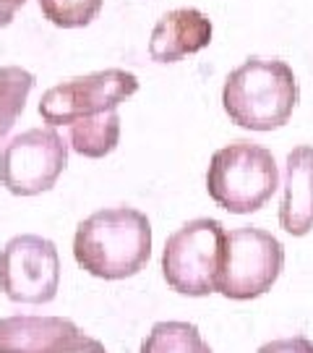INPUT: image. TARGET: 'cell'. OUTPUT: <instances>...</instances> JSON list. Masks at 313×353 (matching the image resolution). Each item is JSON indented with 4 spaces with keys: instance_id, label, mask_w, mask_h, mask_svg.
I'll use <instances>...</instances> for the list:
<instances>
[{
    "instance_id": "5",
    "label": "cell",
    "mask_w": 313,
    "mask_h": 353,
    "mask_svg": "<svg viewBox=\"0 0 313 353\" xmlns=\"http://www.w3.org/2000/svg\"><path fill=\"white\" fill-rule=\"evenodd\" d=\"M138 92V79L123 68H107L97 74L76 76L47 89L39 100V115L47 126H74L97 121L118 110Z\"/></svg>"
},
{
    "instance_id": "9",
    "label": "cell",
    "mask_w": 313,
    "mask_h": 353,
    "mask_svg": "<svg viewBox=\"0 0 313 353\" xmlns=\"http://www.w3.org/2000/svg\"><path fill=\"white\" fill-rule=\"evenodd\" d=\"M212 21L196 8H177L164 13L151 29L149 55L157 63H175L186 55L209 48Z\"/></svg>"
},
{
    "instance_id": "15",
    "label": "cell",
    "mask_w": 313,
    "mask_h": 353,
    "mask_svg": "<svg viewBox=\"0 0 313 353\" xmlns=\"http://www.w3.org/2000/svg\"><path fill=\"white\" fill-rule=\"evenodd\" d=\"M42 16L61 29H78L97 19L105 0H37Z\"/></svg>"
},
{
    "instance_id": "4",
    "label": "cell",
    "mask_w": 313,
    "mask_h": 353,
    "mask_svg": "<svg viewBox=\"0 0 313 353\" xmlns=\"http://www.w3.org/2000/svg\"><path fill=\"white\" fill-rule=\"evenodd\" d=\"M225 228L219 220L199 217L180 225L164 241L162 275L167 285L183 296L217 293L222 262H225Z\"/></svg>"
},
{
    "instance_id": "7",
    "label": "cell",
    "mask_w": 313,
    "mask_h": 353,
    "mask_svg": "<svg viewBox=\"0 0 313 353\" xmlns=\"http://www.w3.org/2000/svg\"><path fill=\"white\" fill-rule=\"evenodd\" d=\"M68 165V144L52 126L29 128L0 152V183L16 196H37L55 186Z\"/></svg>"
},
{
    "instance_id": "17",
    "label": "cell",
    "mask_w": 313,
    "mask_h": 353,
    "mask_svg": "<svg viewBox=\"0 0 313 353\" xmlns=\"http://www.w3.org/2000/svg\"><path fill=\"white\" fill-rule=\"evenodd\" d=\"M52 353H107V351H105V345L100 341H94V338L84 335V332H78L76 338L58 345Z\"/></svg>"
},
{
    "instance_id": "18",
    "label": "cell",
    "mask_w": 313,
    "mask_h": 353,
    "mask_svg": "<svg viewBox=\"0 0 313 353\" xmlns=\"http://www.w3.org/2000/svg\"><path fill=\"white\" fill-rule=\"evenodd\" d=\"M24 3H26V0H0V29L11 24L13 16H16V11H19Z\"/></svg>"
},
{
    "instance_id": "10",
    "label": "cell",
    "mask_w": 313,
    "mask_h": 353,
    "mask_svg": "<svg viewBox=\"0 0 313 353\" xmlns=\"http://www.w3.org/2000/svg\"><path fill=\"white\" fill-rule=\"evenodd\" d=\"M282 186L279 225L290 236H308L313 230V147L303 144L290 152Z\"/></svg>"
},
{
    "instance_id": "2",
    "label": "cell",
    "mask_w": 313,
    "mask_h": 353,
    "mask_svg": "<svg viewBox=\"0 0 313 353\" xmlns=\"http://www.w3.org/2000/svg\"><path fill=\"white\" fill-rule=\"evenodd\" d=\"M298 97L301 89L285 61L248 58L227 76L222 108L235 126L250 131H274L290 121Z\"/></svg>"
},
{
    "instance_id": "16",
    "label": "cell",
    "mask_w": 313,
    "mask_h": 353,
    "mask_svg": "<svg viewBox=\"0 0 313 353\" xmlns=\"http://www.w3.org/2000/svg\"><path fill=\"white\" fill-rule=\"evenodd\" d=\"M256 353H313V341L305 335L295 338H279V341L263 343Z\"/></svg>"
},
{
    "instance_id": "14",
    "label": "cell",
    "mask_w": 313,
    "mask_h": 353,
    "mask_svg": "<svg viewBox=\"0 0 313 353\" xmlns=\"http://www.w3.org/2000/svg\"><path fill=\"white\" fill-rule=\"evenodd\" d=\"M141 353H212L191 322H157L141 343Z\"/></svg>"
},
{
    "instance_id": "3",
    "label": "cell",
    "mask_w": 313,
    "mask_h": 353,
    "mask_svg": "<svg viewBox=\"0 0 313 353\" xmlns=\"http://www.w3.org/2000/svg\"><path fill=\"white\" fill-rule=\"evenodd\" d=\"M277 186L279 170L274 154L261 144L238 139L212 154L206 191L227 212L250 214L261 210L274 196Z\"/></svg>"
},
{
    "instance_id": "12",
    "label": "cell",
    "mask_w": 313,
    "mask_h": 353,
    "mask_svg": "<svg viewBox=\"0 0 313 353\" xmlns=\"http://www.w3.org/2000/svg\"><path fill=\"white\" fill-rule=\"evenodd\" d=\"M34 89V76L21 65L0 68V144L11 134L16 121L21 118L26 100Z\"/></svg>"
},
{
    "instance_id": "11",
    "label": "cell",
    "mask_w": 313,
    "mask_h": 353,
    "mask_svg": "<svg viewBox=\"0 0 313 353\" xmlns=\"http://www.w3.org/2000/svg\"><path fill=\"white\" fill-rule=\"evenodd\" d=\"M81 330L65 316H3L0 353H52Z\"/></svg>"
},
{
    "instance_id": "6",
    "label": "cell",
    "mask_w": 313,
    "mask_h": 353,
    "mask_svg": "<svg viewBox=\"0 0 313 353\" xmlns=\"http://www.w3.org/2000/svg\"><path fill=\"white\" fill-rule=\"evenodd\" d=\"M285 267L279 239L261 228H238L225 239V262L217 293L233 301H250L272 290Z\"/></svg>"
},
{
    "instance_id": "13",
    "label": "cell",
    "mask_w": 313,
    "mask_h": 353,
    "mask_svg": "<svg viewBox=\"0 0 313 353\" xmlns=\"http://www.w3.org/2000/svg\"><path fill=\"white\" fill-rule=\"evenodd\" d=\"M68 131H71V150L78 152L81 157H89V160H100L118 147L120 115L115 110V113L97 118V121L74 123V126H68Z\"/></svg>"
},
{
    "instance_id": "1",
    "label": "cell",
    "mask_w": 313,
    "mask_h": 353,
    "mask_svg": "<svg viewBox=\"0 0 313 353\" xmlns=\"http://www.w3.org/2000/svg\"><path fill=\"white\" fill-rule=\"evenodd\" d=\"M74 256L94 278H133L151 256L149 217L133 207H107L89 214L76 228Z\"/></svg>"
},
{
    "instance_id": "8",
    "label": "cell",
    "mask_w": 313,
    "mask_h": 353,
    "mask_svg": "<svg viewBox=\"0 0 313 353\" xmlns=\"http://www.w3.org/2000/svg\"><path fill=\"white\" fill-rule=\"evenodd\" d=\"M61 288V256L50 239L13 236L0 249V290L16 303H50Z\"/></svg>"
}]
</instances>
